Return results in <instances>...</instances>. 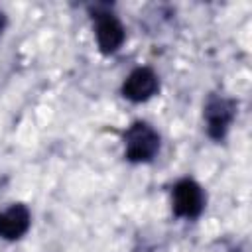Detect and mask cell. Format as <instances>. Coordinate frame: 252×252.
I'll return each mask as SVG.
<instances>
[{
	"label": "cell",
	"instance_id": "cell-5",
	"mask_svg": "<svg viewBox=\"0 0 252 252\" xmlns=\"http://www.w3.org/2000/svg\"><path fill=\"white\" fill-rule=\"evenodd\" d=\"M234 116V104L224 98H211L205 106V120L207 132L211 138L220 140Z\"/></svg>",
	"mask_w": 252,
	"mask_h": 252
},
{
	"label": "cell",
	"instance_id": "cell-2",
	"mask_svg": "<svg viewBox=\"0 0 252 252\" xmlns=\"http://www.w3.org/2000/svg\"><path fill=\"white\" fill-rule=\"evenodd\" d=\"M203 207H205V195L195 181L183 179L173 187V211L177 217L195 219L201 215Z\"/></svg>",
	"mask_w": 252,
	"mask_h": 252
},
{
	"label": "cell",
	"instance_id": "cell-1",
	"mask_svg": "<svg viewBox=\"0 0 252 252\" xmlns=\"http://www.w3.org/2000/svg\"><path fill=\"white\" fill-rule=\"evenodd\" d=\"M124 150L130 161H150L159 150V136L150 124L134 122L124 134Z\"/></svg>",
	"mask_w": 252,
	"mask_h": 252
},
{
	"label": "cell",
	"instance_id": "cell-3",
	"mask_svg": "<svg viewBox=\"0 0 252 252\" xmlns=\"http://www.w3.org/2000/svg\"><path fill=\"white\" fill-rule=\"evenodd\" d=\"M94 33L102 53H114L124 41V28L116 16L98 12L94 16Z\"/></svg>",
	"mask_w": 252,
	"mask_h": 252
},
{
	"label": "cell",
	"instance_id": "cell-6",
	"mask_svg": "<svg viewBox=\"0 0 252 252\" xmlns=\"http://www.w3.org/2000/svg\"><path fill=\"white\" fill-rule=\"evenodd\" d=\"M30 222H32V217L28 207L12 205L0 213V236L6 240H18L28 232Z\"/></svg>",
	"mask_w": 252,
	"mask_h": 252
},
{
	"label": "cell",
	"instance_id": "cell-7",
	"mask_svg": "<svg viewBox=\"0 0 252 252\" xmlns=\"http://www.w3.org/2000/svg\"><path fill=\"white\" fill-rule=\"evenodd\" d=\"M4 26H6V18H4V14H2V10H0V33H2V30H4Z\"/></svg>",
	"mask_w": 252,
	"mask_h": 252
},
{
	"label": "cell",
	"instance_id": "cell-4",
	"mask_svg": "<svg viewBox=\"0 0 252 252\" xmlns=\"http://www.w3.org/2000/svg\"><path fill=\"white\" fill-rule=\"evenodd\" d=\"M158 91V77L152 69L148 67H140V69H134L124 85H122V94L132 100V102H142V100H148L150 96H154Z\"/></svg>",
	"mask_w": 252,
	"mask_h": 252
}]
</instances>
